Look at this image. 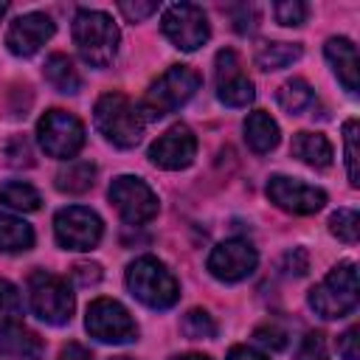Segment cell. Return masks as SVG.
Instances as JSON below:
<instances>
[{
	"mask_svg": "<svg viewBox=\"0 0 360 360\" xmlns=\"http://www.w3.org/2000/svg\"><path fill=\"white\" fill-rule=\"evenodd\" d=\"M301 59V45L292 42H264L256 51V65L262 70H281Z\"/></svg>",
	"mask_w": 360,
	"mask_h": 360,
	"instance_id": "cell-24",
	"label": "cell"
},
{
	"mask_svg": "<svg viewBox=\"0 0 360 360\" xmlns=\"http://www.w3.org/2000/svg\"><path fill=\"white\" fill-rule=\"evenodd\" d=\"M56 360H93V354L82 343H68V346H62Z\"/></svg>",
	"mask_w": 360,
	"mask_h": 360,
	"instance_id": "cell-40",
	"label": "cell"
},
{
	"mask_svg": "<svg viewBox=\"0 0 360 360\" xmlns=\"http://www.w3.org/2000/svg\"><path fill=\"white\" fill-rule=\"evenodd\" d=\"M259 264L256 248L245 239H225L219 242L208 256V273L225 284L248 278Z\"/></svg>",
	"mask_w": 360,
	"mask_h": 360,
	"instance_id": "cell-12",
	"label": "cell"
},
{
	"mask_svg": "<svg viewBox=\"0 0 360 360\" xmlns=\"http://www.w3.org/2000/svg\"><path fill=\"white\" fill-rule=\"evenodd\" d=\"M343 141H346V172H349V183L357 186L360 174H357V121L349 118L343 124Z\"/></svg>",
	"mask_w": 360,
	"mask_h": 360,
	"instance_id": "cell-30",
	"label": "cell"
},
{
	"mask_svg": "<svg viewBox=\"0 0 360 360\" xmlns=\"http://www.w3.org/2000/svg\"><path fill=\"white\" fill-rule=\"evenodd\" d=\"M239 68L242 65L233 51L217 53V96L225 107H248L256 98L253 82Z\"/></svg>",
	"mask_w": 360,
	"mask_h": 360,
	"instance_id": "cell-15",
	"label": "cell"
},
{
	"mask_svg": "<svg viewBox=\"0 0 360 360\" xmlns=\"http://www.w3.org/2000/svg\"><path fill=\"white\" fill-rule=\"evenodd\" d=\"M290 152L312 169H326L332 163V143L321 132H295Z\"/></svg>",
	"mask_w": 360,
	"mask_h": 360,
	"instance_id": "cell-19",
	"label": "cell"
},
{
	"mask_svg": "<svg viewBox=\"0 0 360 360\" xmlns=\"http://www.w3.org/2000/svg\"><path fill=\"white\" fill-rule=\"evenodd\" d=\"M96 180V166L90 160H70L56 172V188L68 194H84Z\"/></svg>",
	"mask_w": 360,
	"mask_h": 360,
	"instance_id": "cell-22",
	"label": "cell"
},
{
	"mask_svg": "<svg viewBox=\"0 0 360 360\" xmlns=\"http://www.w3.org/2000/svg\"><path fill=\"white\" fill-rule=\"evenodd\" d=\"M73 42L87 65L107 68L118 51V28L110 14L96 8H82L73 17Z\"/></svg>",
	"mask_w": 360,
	"mask_h": 360,
	"instance_id": "cell-2",
	"label": "cell"
},
{
	"mask_svg": "<svg viewBox=\"0 0 360 360\" xmlns=\"http://www.w3.org/2000/svg\"><path fill=\"white\" fill-rule=\"evenodd\" d=\"M22 315V298L17 292V287L6 278H0V329H8L20 321Z\"/></svg>",
	"mask_w": 360,
	"mask_h": 360,
	"instance_id": "cell-27",
	"label": "cell"
},
{
	"mask_svg": "<svg viewBox=\"0 0 360 360\" xmlns=\"http://www.w3.org/2000/svg\"><path fill=\"white\" fill-rule=\"evenodd\" d=\"M172 360H211L205 354H180V357H172Z\"/></svg>",
	"mask_w": 360,
	"mask_h": 360,
	"instance_id": "cell-42",
	"label": "cell"
},
{
	"mask_svg": "<svg viewBox=\"0 0 360 360\" xmlns=\"http://www.w3.org/2000/svg\"><path fill=\"white\" fill-rule=\"evenodd\" d=\"M53 37V22L48 14L28 11L17 17L6 31V45L14 56H34Z\"/></svg>",
	"mask_w": 360,
	"mask_h": 360,
	"instance_id": "cell-16",
	"label": "cell"
},
{
	"mask_svg": "<svg viewBox=\"0 0 360 360\" xmlns=\"http://www.w3.org/2000/svg\"><path fill=\"white\" fill-rule=\"evenodd\" d=\"M42 73H45V82L59 93H79V87H82V79H79L73 62L65 53H51L45 59Z\"/></svg>",
	"mask_w": 360,
	"mask_h": 360,
	"instance_id": "cell-21",
	"label": "cell"
},
{
	"mask_svg": "<svg viewBox=\"0 0 360 360\" xmlns=\"http://www.w3.org/2000/svg\"><path fill=\"white\" fill-rule=\"evenodd\" d=\"M70 276H73V281L79 287H90V284H98L101 281V267L96 262H79V264H73Z\"/></svg>",
	"mask_w": 360,
	"mask_h": 360,
	"instance_id": "cell-34",
	"label": "cell"
},
{
	"mask_svg": "<svg viewBox=\"0 0 360 360\" xmlns=\"http://www.w3.org/2000/svg\"><path fill=\"white\" fill-rule=\"evenodd\" d=\"M96 129L118 149H132L138 146L141 135H143V115L141 110L121 93H104L96 101Z\"/></svg>",
	"mask_w": 360,
	"mask_h": 360,
	"instance_id": "cell-1",
	"label": "cell"
},
{
	"mask_svg": "<svg viewBox=\"0 0 360 360\" xmlns=\"http://www.w3.org/2000/svg\"><path fill=\"white\" fill-rule=\"evenodd\" d=\"M127 287L149 309H169L180 298L177 278L155 256H141L127 267Z\"/></svg>",
	"mask_w": 360,
	"mask_h": 360,
	"instance_id": "cell-3",
	"label": "cell"
},
{
	"mask_svg": "<svg viewBox=\"0 0 360 360\" xmlns=\"http://www.w3.org/2000/svg\"><path fill=\"white\" fill-rule=\"evenodd\" d=\"M42 340L31 332V329H22V326H8L3 329L0 335V354L3 357H11V360H42Z\"/></svg>",
	"mask_w": 360,
	"mask_h": 360,
	"instance_id": "cell-18",
	"label": "cell"
},
{
	"mask_svg": "<svg viewBox=\"0 0 360 360\" xmlns=\"http://www.w3.org/2000/svg\"><path fill=\"white\" fill-rule=\"evenodd\" d=\"M357 225H360V217H357L354 208H340V211H335L329 217V231L340 242H346V245H354L357 242Z\"/></svg>",
	"mask_w": 360,
	"mask_h": 360,
	"instance_id": "cell-29",
	"label": "cell"
},
{
	"mask_svg": "<svg viewBox=\"0 0 360 360\" xmlns=\"http://www.w3.org/2000/svg\"><path fill=\"white\" fill-rule=\"evenodd\" d=\"M110 202L118 208L127 225H143L158 214L155 191L141 177H129V174H121L110 183Z\"/></svg>",
	"mask_w": 360,
	"mask_h": 360,
	"instance_id": "cell-11",
	"label": "cell"
},
{
	"mask_svg": "<svg viewBox=\"0 0 360 360\" xmlns=\"http://www.w3.org/2000/svg\"><path fill=\"white\" fill-rule=\"evenodd\" d=\"M202 84V76L188 68V65H172L143 96L141 101V115L146 118H163L169 112H174L177 107H183Z\"/></svg>",
	"mask_w": 360,
	"mask_h": 360,
	"instance_id": "cell-4",
	"label": "cell"
},
{
	"mask_svg": "<svg viewBox=\"0 0 360 360\" xmlns=\"http://www.w3.org/2000/svg\"><path fill=\"white\" fill-rule=\"evenodd\" d=\"M6 11H8V6H6V3H0V17H3Z\"/></svg>",
	"mask_w": 360,
	"mask_h": 360,
	"instance_id": "cell-43",
	"label": "cell"
},
{
	"mask_svg": "<svg viewBox=\"0 0 360 360\" xmlns=\"http://www.w3.org/2000/svg\"><path fill=\"white\" fill-rule=\"evenodd\" d=\"M273 11H276V20L281 25H301L309 14L307 3H301V0H281V3L273 6Z\"/></svg>",
	"mask_w": 360,
	"mask_h": 360,
	"instance_id": "cell-31",
	"label": "cell"
},
{
	"mask_svg": "<svg viewBox=\"0 0 360 360\" xmlns=\"http://www.w3.org/2000/svg\"><path fill=\"white\" fill-rule=\"evenodd\" d=\"M338 352L343 354V360H360V352H357V326L346 329L338 340Z\"/></svg>",
	"mask_w": 360,
	"mask_h": 360,
	"instance_id": "cell-39",
	"label": "cell"
},
{
	"mask_svg": "<svg viewBox=\"0 0 360 360\" xmlns=\"http://www.w3.org/2000/svg\"><path fill=\"white\" fill-rule=\"evenodd\" d=\"M267 197L281 211H290V214H315L326 202V191L323 188H315V186H309L304 180L284 177V174H273L267 180Z\"/></svg>",
	"mask_w": 360,
	"mask_h": 360,
	"instance_id": "cell-13",
	"label": "cell"
},
{
	"mask_svg": "<svg viewBox=\"0 0 360 360\" xmlns=\"http://www.w3.org/2000/svg\"><path fill=\"white\" fill-rule=\"evenodd\" d=\"M278 104L284 112L290 115H301L304 110H309L315 104V90L304 82V79H290L281 90H278Z\"/></svg>",
	"mask_w": 360,
	"mask_h": 360,
	"instance_id": "cell-25",
	"label": "cell"
},
{
	"mask_svg": "<svg viewBox=\"0 0 360 360\" xmlns=\"http://www.w3.org/2000/svg\"><path fill=\"white\" fill-rule=\"evenodd\" d=\"M0 202L8 205V208H17V211H37L42 197L34 186H28L22 180H11L0 188Z\"/></svg>",
	"mask_w": 360,
	"mask_h": 360,
	"instance_id": "cell-26",
	"label": "cell"
},
{
	"mask_svg": "<svg viewBox=\"0 0 360 360\" xmlns=\"http://www.w3.org/2000/svg\"><path fill=\"white\" fill-rule=\"evenodd\" d=\"M37 141L51 158H73L84 146V127L68 110H48L37 124Z\"/></svg>",
	"mask_w": 360,
	"mask_h": 360,
	"instance_id": "cell-7",
	"label": "cell"
},
{
	"mask_svg": "<svg viewBox=\"0 0 360 360\" xmlns=\"http://www.w3.org/2000/svg\"><path fill=\"white\" fill-rule=\"evenodd\" d=\"M194 155H197V138L186 124H174L149 146V160L169 172L186 169L194 160Z\"/></svg>",
	"mask_w": 360,
	"mask_h": 360,
	"instance_id": "cell-14",
	"label": "cell"
},
{
	"mask_svg": "<svg viewBox=\"0 0 360 360\" xmlns=\"http://www.w3.org/2000/svg\"><path fill=\"white\" fill-rule=\"evenodd\" d=\"M295 360H326V340L321 332H309L301 340V349L295 354Z\"/></svg>",
	"mask_w": 360,
	"mask_h": 360,
	"instance_id": "cell-32",
	"label": "cell"
},
{
	"mask_svg": "<svg viewBox=\"0 0 360 360\" xmlns=\"http://www.w3.org/2000/svg\"><path fill=\"white\" fill-rule=\"evenodd\" d=\"M28 301H31V312L48 323V326H65L70 323L73 315V292L68 287L65 278L37 270L28 278Z\"/></svg>",
	"mask_w": 360,
	"mask_h": 360,
	"instance_id": "cell-6",
	"label": "cell"
},
{
	"mask_svg": "<svg viewBox=\"0 0 360 360\" xmlns=\"http://www.w3.org/2000/svg\"><path fill=\"white\" fill-rule=\"evenodd\" d=\"M34 245V231L28 222L17 219V217H8V214H0V250L6 253H22V250H31Z\"/></svg>",
	"mask_w": 360,
	"mask_h": 360,
	"instance_id": "cell-23",
	"label": "cell"
},
{
	"mask_svg": "<svg viewBox=\"0 0 360 360\" xmlns=\"http://www.w3.org/2000/svg\"><path fill=\"white\" fill-rule=\"evenodd\" d=\"M231 14H233V28L239 31V34H253L256 31V8L253 6H236V8H231Z\"/></svg>",
	"mask_w": 360,
	"mask_h": 360,
	"instance_id": "cell-35",
	"label": "cell"
},
{
	"mask_svg": "<svg viewBox=\"0 0 360 360\" xmlns=\"http://www.w3.org/2000/svg\"><path fill=\"white\" fill-rule=\"evenodd\" d=\"M307 267H309V256H307L304 248H292V250H287V256H284V270H287V273L304 276Z\"/></svg>",
	"mask_w": 360,
	"mask_h": 360,
	"instance_id": "cell-38",
	"label": "cell"
},
{
	"mask_svg": "<svg viewBox=\"0 0 360 360\" xmlns=\"http://www.w3.org/2000/svg\"><path fill=\"white\" fill-rule=\"evenodd\" d=\"M53 233L65 250H93L104 233V225L96 211L84 205H68L56 211Z\"/></svg>",
	"mask_w": 360,
	"mask_h": 360,
	"instance_id": "cell-8",
	"label": "cell"
},
{
	"mask_svg": "<svg viewBox=\"0 0 360 360\" xmlns=\"http://www.w3.org/2000/svg\"><path fill=\"white\" fill-rule=\"evenodd\" d=\"M118 8L129 22H141L158 11V3H118Z\"/></svg>",
	"mask_w": 360,
	"mask_h": 360,
	"instance_id": "cell-37",
	"label": "cell"
},
{
	"mask_svg": "<svg viewBox=\"0 0 360 360\" xmlns=\"http://www.w3.org/2000/svg\"><path fill=\"white\" fill-rule=\"evenodd\" d=\"M245 141H248V146H250L253 152L264 155V152H270V149L278 146V124H276L267 112L256 110V112H250L248 121H245Z\"/></svg>",
	"mask_w": 360,
	"mask_h": 360,
	"instance_id": "cell-20",
	"label": "cell"
},
{
	"mask_svg": "<svg viewBox=\"0 0 360 360\" xmlns=\"http://www.w3.org/2000/svg\"><path fill=\"white\" fill-rule=\"evenodd\" d=\"M309 307L326 321L352 315L357 309V267H354V262H343L335 270H329V276L309 290Z\"/></svg>",
	"mask_w": 360,
	"mask_h": 360,
	"instance_id": "cell-5",
	"label": "cell"
},
{
	"mask_svg": "<svg viewBox=\"0 0 360 360\" xmlns=\"http://www.w3.org/2000/svg\"><path fill=\"white\" fill-rule=\"evenodd\" d=\"M253 338H256V343H262V346L270 349V352H278V349L287 346V332L278 329V326H259V329L253 332Z\"/></svg>",
	"mask_w": 360,
	"mask_h": 360,
	"instance_id": "cell-33",
	"label": "cell"
},
{
	"mask_svg": "<svg viewBox=\"0 0 360 360\" xmlns=\"http://www.w3.org/2000/svg\"><path fill=\"white\" fill-rule=\"evenodd\" d=\"M84 326L101 343H129L138 338V326L132 315L127 312V307H121L112 298H96L87 307Z\"/></svg>",
	"mask_w": 360,
	"mask_h": 360,
	"instance_id": "cell-9",
	"label": "cell"
},
{
	"mask_svg": "<svg viewBox=\"0 0 360 360\" xmlns=\"http://www.w3.org/2000/svg\"><path fill=\"white\" fill-rule=\"evenodd\" d=\"M335 76L340 79V84L354 96L357 93V48L352 45V39L346 37H332L323 48Z\"/></svg>",
	"mask_w": 360,
	"mask_h": 360,
	"instance_id": "cell-17",
	"label": "cell"
},
{
	"mask_svg": "<svg viewBox=\"0 0 360 360\" xmlns=\"http://www.w3.org/2000/svg\"><path fill=\"white\" fill-rule=\"evenodd\" d=\"M110 360H132V357H110Z\"/></svg>",
	"mask_w": 360,
	"mask_h": 360,
	"instance_id": "cell-44",
	"label": "cell"
},
{
	"mask_svg": "<svg viewBox=\"0 0 360 360\" xmlns=\"http://www.w3.org/2000/svg\"><path fill=\"white\" fill-rule=\"evenodd\" d=\"M180 329H183V335H186L188 340H208V338L217 335V323H214V318H211L205 309H191V312H186Z\"/></svg>",
	"mask_w": 360,
	"mask_h": 360,
	"instance_id": "cell-28",
	"label": "cell"
},
{
	"mask_svg": "<svg viewBox=\"0 0 360 360\" xmlns=\"http://www.w3.org/2000/svg\"><path fill=\"white\" fill-rule=\"evenodd\" d=\"M6 155H8L11 166H31V146H28L25 138H11Z\"/></svg>",
	"mask_w": 360,
	"mask_h": 360,
	"instance_id": "cell-36",
	"label": "cell"
},
{
	"mask_svg": "<svg viewBox=\"0 0 360 360\" xmlns=\"http://www.w3.org/2000/svg\"><path fill=\"white\" fill-rule=\"evenodd\" d=\"M166 39L180 48V51H197L200 45L208 42V20L205 11L194 3H174L163 11V22H160Z\"/></svg>",
	"mask_w": 360,
	"mask_h": 360,
	"instance_id": "cell-10",
	"label": "cell"
},
{
	"mask_svg": "<svg viewBox=\"0 0 360 360\" xmlns=\"http://www.w3.org/2000/svg\"><path fill=\"white\" fill-rule=\"evenodd\" d=\"M228 360H270V357H264V354H259V352H253L248 346H233L228 352Z\"/></svg>",
	"mask_w": 360,
	"mask_h": 360,
	"instance_id": "cell-41",
	"label": "cell"
}]
</instances>
